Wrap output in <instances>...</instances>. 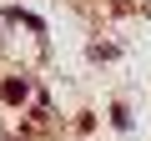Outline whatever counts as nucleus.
<instances>
[{"mask_svg": "<svg viewBox=\"0 0 151 141\" xmlns=\"http://www.w3.org/2000/svg\"><path fill=\"white\" fill-rule=\"evenodd\" d=\"M5 101H25V81H5Z\"/></svg>", "mask_w": 151, "mask_h": 141, "instance_id": "f257e3e1", "label": "nucleus"}]
</instances>
